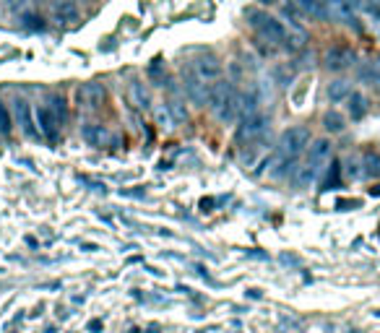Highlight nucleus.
<instances>
[{
    "mask_svg": "<svg viewBox=\"0 0 380 333\" xmlns=\"http://www.w3.org/2000/svg\"><path fill=\"white\" fill-rule=\"evenodd\" d=\"M307 144H310V131H307V128L297 125V128L284 131L279 138V146H276V156L271 159L274 175H276V178H284L292 166H294L297 156L307 149Z\"/></svg>",
    "mask_w": 380,
    "mask_h": 333,
    "instance_id": "1",
    "label": "nucleus"
},
{
    "mask_svg": "<svg viewBox=\"0 0 380 333\" xmlns=\"http://www.w3.org/2000/svg\"><path fill=\"white\" fill-rule=\"evenodd\" d=\"M209 107L222 122H232L243 117V94L232 89V84L216 81L209 86Z\"/></svg>",
    "mask_w": 380,
    "mask_h": 333,
    "instance_id": "2",
    "label": "nucleus"
},
{
    "mask_svg": "<svg viewBox=\"0 0 380 333\" xmlns=\"http://www.w3.org/2000/svg\"><path fill=\"white\" fill-rule=\"evenodd\" d=\"M245 19H247V23L256 29V34L263 39V42L276 45V47H287V42H289V29H287L279 19H274L271 13L260 11V8H247Z\"/></svg>",
    "mask_w": 380,
    "mask_h": 333,
    "instance_id": "3",
    "label": "nucleus"
},
{
    "mask_svg": "<svg viewBox=\"0 0 380 333\" xmlns=\"http://www.w3.org/2000/svg\"><path fill=\"white\" fill-rule=\"evenodd\" d=\"M328 156H331V144L328 141H315L310 146V151H307V162L297 169V175H294V185L297 188H307L315 178H318V172L323 169V164L328 162Z\"/></svg>",
    "mask_w": 380,
    "mask_h": 333,
    "instance_id": "4",
    "label": "nucleus"
},
{
    "mask_svg": "<svg viewBox=\"0 0 380 333\" xmlns=\"http://www.w3.org/2000/svg\"><path fill=\"white\" fill-rule=\"evenodd\" d=\"M63 120H66V102L60 97H50L47 104L37 110V122H39V131L47 141H57Z\"/></svg>",
    "mask_w": 380,
    "mask_h": 333,
    "instance_id": "5",
    "label": "nucleus"
},
{
    "mask_svg": "<svg viewBox=\"0 0 380 333\" xmlns=\"http://www.w3.org/2000/svg\"><path fill=\"white\" fill-rule=\"evenodd\" d=\"M266 128H269V117L266 115H260V112H256V115H247V117H243L240 120V128H237V141H243V144H250V141H258L260 135L266 133Z\"/></svg>",
    "mask_w": 380,
    "mask_h": 333,
    "instance_id": "6",
    "label": "nucleus"
},
{
    "mask_svg": "<svg viewBox=\"0 0 380 333\" xmlns=\"http://www.w3.org/2000/svg\"><path fill=\"white\" fill-rule=\"evenodd\" d=\"M352 63H354V53H352L349 47L336 45L325 53V68H328V70H344V68H349Z\"/></svg>",
    "mask_w": 380,
    "mask_h": 333,
    "instance_id": "7",
    "label": "nucleus"
},
{
    "mask_svg": "<svg viewBox=\"0 0 380 333\" xmlns=\"http://www.w3.org/2000/svg\"><path fill=\"white\" fill-rule=\"evenodd\" d=\"M193 68H196V76L201 78V81H206V84H209V81H219V76H222V63L211 55L198 57V60L193 63Z\"/></svg>",
    "mask_w": 380,
    "mask_h": 333,
    "instance_id": "8",
    "label": "nucleus"
},
{
    "mask_svg": "<svg viewBox=\"0 0 380 333\" xmlns=\"http://www.w3.org/2000/svg\"><path fill=\"white\" fill-rule=\"evenodd\" d=\"M79 102L84 110H97L104 102V86L102 84H86L79 89Z\"/></svg>",
    "mask_w": 380,
    "mask_h": 333,
    "instance_id": "9",
    "label": "nucleus"
},
{
    "mask_svg": "<svg viewBox=\"0 0 380 333\" xmlns=\"http://www.w3.org/2000/svg\"><path fill=\"white\" fill-rule=\"evenodd\" d=\"M185 89H188L190 99L196 102L198 107L209 104V86H206V81H201L198 76H185Z\"/></svg>",
    "mask_w": 380,
    "mask_h": 333,
    "instance_id": "10",
    "label": "nucleus"
},
{
    "mask_svg": "<svg viewBox=\"0 0 380 333\" xmlns=\"http://www.w3.org/2000/svg\"><path fill=\"white\" fill-rule=\"evenodd\" d=\"M297 6L302 8V13L321 19V21H331V13H328V0H297Z\"/></svg>",
    "mask_w": 380,
    "mask_h": 333,
    "instance_id": "11",
    "label": "nucleus"
},
{
    "mask_svg": "<svg viewBox=\"0 0 380 333\" xmlns=\"http://www.w3.org/2000/svg\"><path fill=\"white\" fill-rule=\"evenodd\" d=\"M16 115H19V125H21V131L26 135H37V128H34L32 122V115H29V104L26 102H16Z\"/></svg>",
    "mask_w": 380,
    "mask_h": 333,
    "instance_id": "12",
    "label": "nucleus"
},
{
    "mask_svg": "<svg viewBox=\"0 0 380 333\" xmlns=\"http://www.w3.org/2000/svg\"><path fill=\"white\" fill-rule=\"evenodd\" d=\"M359 78L372 84V86H380V57H375L372 63H368V66L362 68V70H359Z\"/></svg>",
    "mask_w": 380,
    "mask_h": 333,
    "instance_id": "13",
    "label": "nucleus"
},
{
    "mask_svg": "<svg viewBox=\"0 0 380 333\" xmlns=\"http://www.w3.org/2000/svg\"><path fill=\"white\" fill-rule=\"evenodd\" d=\"M347 102H349V115H352L354 120H359V117L368 112V99H365L362 94H349Z\"/></svg>",
    "mask_w": 380,
    "mask_h": 333,
    "instance_id": "14",
    "label": "nucleus"
},
{
    "mask_svg": "<svg viewBox=\"0 0 380 333\" xmlns=\"http://www.w3.org/2000/svg\"><path fill=\"white\" fill-rule=\"evenodd\" d=\"M349 94H352V89H349V84H347V81H334V84L328 86V99H331V102H341V99H347Z\"/></svg>",
    "mask_w": 380,
    "mask_h": 333,
    "instance_id": "15",
    "label": "nucleus"
},
{
    "mask_svg": "<svg viewBox=\"0 0 380 333\" xmlns=\"http://www.w3.org/2000/svg\"><path fill=\"white\" fill-rule=\"evenodd\" d=\"M323 125H325V131H331V133H341L347 125H344V117L339 115V112H328L323 117Z\"/></svg>",
    "mask_w": 380,
    "mask_h": 333,
    "instance_id": "16",
    "label": "nucleus"
},
{
    "mask_svg": "<svg viewBox=\"0 0 380 333\" xmlns=\"http://www.w3.org/2000/svg\"><path fill=\"white\" fill-rule=\"evenodd\" d=\"M131 99L135 107H149V94L141 89V84H131Z\"/></svg>",
    "mask_w": 380,
    "mask_h": 333,
    "instance_id": "17",
    "label": "nucleus"
},
{
    "mask_svg": "<svg viewBox=\"0 0 380 333\" xmlns=\"http://www.w3.org/2000/svg\"><path fill=\"white\" fill-rule=\"evenodd\" d=\"M359 8L368 13L370 19L380 21V0H359Z\"/></svg>",
    "mask_w": 380,
    "mask_h": 333,
    "instance_id": "18",
    "label": "nucleus"
},
{
    "mask_svg": "<svg viewBox=\"0 0 380 333\" xmlns=\"http://www.w3.org/2000/svg\"><path fill=\"white\" fill-rule=\"evenodd\" d=\"M84 135H86V141H91V144H102V141L107 138V133L102 131V125H89V128L84 131Z\"/></svg>",
    "mask_w": 380,
    "mask_h": 333,
    "instance_id": "19",
    "label": "nucleus"
},
{
    "mask_svg": "<svg viewBox=\"0 0 380 333\" xmlns=\"http://www.w3.org/2000/svg\"><path fill=\"white\" fill-rule=\"evenodd\" d=\"M11 133V115L6 110V104L0 102V135H8Z\"/></svg>",
    "mask_w": 380,
    "mask_h": 333,
    "instance_id": "20",
    "label": "nucleus"
},
{
    "mask_svg": "<svg viewBox=\"0 0 380 333\" xmlns=\"http://www.w3.org/2000/svg\"><path fill=\"white\" fill-rule=\"evenodd\" d=\"M339 169H341V166H339V162H334V164H331V172H328V178H325V182H323L325 190H331V188H336V185H339Z\"/></svg>",
    "mask_w": 380,
    "mask_h": 333,
    "instance_id": "21",
    "label": "nucleus"
},
{
    "mask_svg": "<svg viewBox=\"0 0 380 333\" xmlns=\"http://www.w3.org/2000/svg\"><path fill=\"white\" fill-rule=\"evenodd\" d=\"M365 164H368L365 175H378V172H380V159H378V154H365Z\"/></svg>",
    "mask_w": 380,
    "mask_h": 333,
    "instance_id": "22",
    "label": "nucleus"
},
{
    "mask_svg": "<svg viewBox=\"0 0 380 333\" xmlns=\"http://www.w3.org/2000/svg\"><path fill=\"white\" fill-rule=\"evenodd\" d=\"M169 112L175 115V120H178V122L188 120V112L182 110V104H180V102H169Z\"/></svg>",
    "mask_w": 380,
    "mask_h": 333,
    "instance_id": "23",
    "label": "nucleus"
},
{
    "mask_svg": "<svg viewBox=\"0 0 380 333\" xmlns=\"http://www.w3.org/2000/svg\"><path fill=\"white\" fill-rule=\"evenodd\" d=\"M349 206H357V200H339V209H349Z\"/></svg>",
    "mask_w": 380,
    "mask_h": 333,
    "instance_id": "24",
    "label": "nucleus"
},
{
    "mask_svg": "<svg viewBox=\"0 0 380 333\" xmlns=\"http://www.w3.org/2000/svg\"><path fill=\"white\" fill-rule=\"evenodd\" d=\"M372 196H380V185L378 188H372Z\"/></svg>",
    "mask_w": 380,
    "mask_h": 333,
    "instance_id": "25",
    "label": "nucleus"
},
{
    "mask_svg": "<svg viewBox=\"0 0 380 333\" xmlns=\"http://www.w3.org/2000/svg\"><path fill=\"white\" fill-rule=\"evenodd\" d=\"M11 3H13V6H16V3H19V6H21V3H23V0H11Z\"/></svg>",
    "mask_w": 380,
    "mask_h": 333,
    "instance_id": "26",
    "label": "nucleus"
},
{
    "mask_svg": "<svg viewBox=\"0 0 380 333\" xmlns=\"http://www.w3.org/2000/svg\"><path fill=\"white\" fill-rule=\"evenodd\" d=\"M260 3H276V0H260Z\"/></svg>",
    "mask_w": 380,
    "mask_h": 333,
    "instance_id": "27",
    "label": "nucleus"
}]
</instances>
